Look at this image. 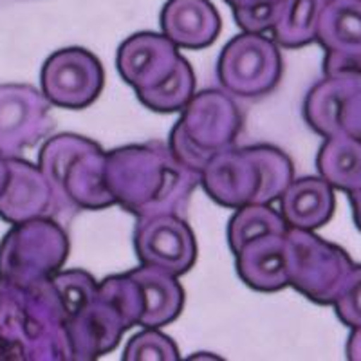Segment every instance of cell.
<instances>
[{"label": "cell", "mask_w": 361, "mask_h": 361, "mask_svg": "<svg viewBox=\"0 0 361 361\" xmlns=\"http://www.w3.org/2000/svg\"><path fill=\"white\" fill-rule=\"evenodd\" d=\"M107 186L116 204L135 219L185 217L201 172L177 159L166 141L125 145L107 152Z\"/></svg>", "instance_id": "1"}, {"label": "cell", "mask_w": 361, "mask_h": 361, "mask_svg": "<svg viewBox=\"0 0 361 361\" xmlns=\"http://www.w3.org/2000/svg\"><path fill=\"white\" fill-rule=\"evenodd\" d=\"M293 179V161L273 145L233 147L212 157L201 172L206 195L230 209L279 202Z\"/></svg>", "instance_id": "2"}, {"label": "cell", "mask_w": 361, "mask_h": 361, "mask_svg": "<svg viewBox=\"0 0 361 361\" xmlns=\"http://www.w3.org/2000/svg\"><path fill=\"white\" fill-rule=\"evenodd\" d=\"M37 164L49 180L56 208L94 212L116 204L105 177L107 152L85 135H53L40 148Z\"/></svg>", "instance_id": "3"}, {"label": "cell", "mask_w": 361, "mask_h": 361, "mask_svg": "<svg viewBox=\"0 0 361 361\" xmlns=\"http://www.w3.org/2000/svg\"><path fill=\"white\" fill-rule=\"evenodd\" d=\"M179 114L166 143L177 159L197 172L212 157L235 147L244 125L235 96L224 89L195 92Z\"/></svg>", "instance_id": "4"}, {"label": "cell", "mask_w": 361, "mask_h": 361, "mask_svg": "<svg viewBox=\"0 0 361 361\" xmlns=\"http://www.w3.org/2000/svg\"><path fill=\"white\" fill-rule=\"evenodd\" d=\"M69 250L66 230L53 219L13 224L0 240V280L15 288H31L62 269Z\"/></svg>", "instance_id": "5"}, {"label": "cell", "mask_w": 361, "mask_h": 361, "mask_svg": "<svg viewBox=\"0 0 361 361\" xmlns=\"http://www.w3.org/2000/svg\"><path fill=\"white\" fill-rule=\"evenodd\" d=\"M215 73L231 96L259 99L269 96L282 82L283 58L279 44L266 33L243 31L222 47Z\"/></svg>", "instance_id": "6"}, {"label": "cell", "mask_w": 361, "mask_h": 361, "mask_svg": "<svg viewBox=\"0 0 361 361\" xmlns=\"http://www.w3.org/2000/svg\"><path fill=\"white\" fill-rule=\"evenodd\" d=\"M289 288L320 305H333L353 269L341 247L327 243L314 231L289 228Z\"/></svg>", "instance_id": "7"}, {"label": "cell", "mask_w": 361, "mask_h": 361, "mask_svg": "<svg viewBox=\"0 0 361 361\" xmlns=\"http://www.w3.org/2000/svg\"><path fill=\"white\" fill-rule=\"evenodd\" d=\"M105 87V71L85 47H63L47 56L40 71V90L56 109L83 111Z\"/></svg>", "instance_id": "8"}, {"label": "cell", "mask_w": 361, "mask_h": 361, "mask_svg": "<svg viewBox=\"0 0 361 361\" xmlns=\"http://www.w3.org/2000/svg\"><path fill=\"white\" fill-rule=\"evenodd\" d=\"M53 105L40 89L27 83L0 85V154L18 157L53 128Z\"/></svg>", "instance_id": "9"}, {"label": "cell", "mask_w": 361, "mask_h": 361, "mask_svg": "<svg viewBox=\"0 0 361 361\" xmlns=\"http://www.w3.org/2000/svg\"><path fill=\"white\" fill-rule=\"evenodd\" d=\"M134 250L140 264L154 266L180 276L197 262V240L185 217L154 215L137 219Z\"/></svg>", "instance_id": "10"}, {"label": "cell", "mask_w": 361, "mask_h": 361, "mask_svg": "<svg viewBox=\"0 0 361 361\" xmlns=\"http://www.w3.org/2000/svg\"><path fill=\"white\" fill-rule=\"evenodd\" d=\"M130 327L127 312L98 288L92 302L66 324L71 360H96L111 353Z\"/></svg>", "instance_id": "11"}, {"label": "cell", "mask_w": 361, "mask_h": 361, "mask_svg": "<svg viewBox=\"0 0 361 361\" xmlns=\"http://www.w3.org/2000/svg\"><path fill=\"white\" fill-rule=\"evenodd\" d=\"M180 49L163 33L140 31L121 42L116 53V69L134 90L150 89L172 74Z\"/></svg>", "instance_id": "12"}, {"label": "cell", "mask_w": 361, "mask_h": 361, "mask_svg": "<svg viewBox=\"0 0 361 361\" xmlns=\"http://www.w3.org/2000/svg\"><path fill=\"white\" fill-rule=\"evenodd\" d=\"M8 183L0 192V219L20 224L31 219L47 217L56 209L54 193L38 164L18 157H8Z\"/></svg>", "instance_id": "13"}, {"label": "cell", "mask_w": 361, "mask_h": 361, "mask_svg": "<svg viewBox=\"0 0 361 361\" xmlns=\"http://www.w3.org/2000/svg\"><path fill=\"white\" fill-rule=\"evenodd\" d=\"M235 269L244 286L257 293L289 288V246L283 235H264L235 255Z\"/></svg>", "instance_id": "14"}, {"label": "cell", "mask_w": 361, "mask_h": 361, "mask_svg": "<svg viewBox=\"0 0 361 361\" xmlns=\"http://www.w3.org/2000/svg\"><path fill=\"white\" fill-rule=\"evenodd\" d=\"M159 24L161 33L186 51L212 47L222 31L221 15L209 0H166Z\"/></svg>", "instance_id": "15"}, {"label": "cell", "mask_w": 361, "mask_h": 361, "mask_svg": "<svg viewBox=\"0 0 361 361\" xmlns=\"http://www.w3.org/2000/svg\"><path fill=\"white\" fill-rule=\"evenodd\" d=\"M279 212L288 228L314 231L334 214V188L322 177H295L279 199Z\"/></svg>", "instance_id": "16"}, {"label": "cell", "mask_w": 361, "mask_h": 361, "mask_svg": "<svg viewBox=\"0 0 361 361\" xmlns=\"http://www.w3.org/2000/svg\"><path fill=\"white\" fill-rule=\"evenodd\" d=\"M141 293L140 327L161 329L176 322L185 307V289L179 276L154 266H145L130 271Z\"/></svg>", "instance_id": "17"}, {"label": "cell", "mask_w": 361, "mask_h": 361, "mask_svg": "<svg viewBox=\"0 0 361 361\" xmlns=\"http://www.w3.org/2000/svg\"><path fill=\"white\" fill-rule=\"evenodd\" d=\"M356 87L361 85L334 76H325L322 82L316 83L304 102V118L309 127L322 137L343 134L341 114L345 102Z\"/></svg>", "instance_id": "18"}, {"label": "cell", "mask_w": 361, "mask_h": 361, "mask_svg": "<svg viewBox=\"0 0 361 361\" xmlns=\"http://www.w3.org/2000/svg\"><path fill=\"white\" fill-rule=\"evenodd\" d=\"M316 42L327 53L361 54V0H327Z\"/></svg>", "instance_id": "19"}, {"label": "cell", "mask_w": 361, "mask_h": 361, "mask_svg": "<svg viewBox=\"0 0 361 361\" xmlns=\"http://www.w3.org/2000/svg\"><path fill=\"white\" fill-rule=\"evenodd\" d=\"M322 179L336 190L350 193L361 188V140L349 134L325 137L316 157Z\"/></svg>", "instance_id": "20"}, {"label": "cell", "mask_w": 361, "mask_h": 361, "mask_svg": "<svg viewBox=\"0 0 361 361\" xmlns=\"http://www.w3.org/2000/svg\"><path fill=\"white\" fill-rule=\"evenodd\" d=\"M0 360H35L24 289L0 280Z\"/></svg>", "instance_id": "21"}, {"label": "cell", "mask_w": 361, "mask_h": 361, "mask_svg": "<svg viewBox=\"0 0 361 361\" xmlns=\"http://www.w3.org/2000/svg\"><path fill=\"white\" fill-rule=\"evenodd\" d=\"M327 0H283L271 38L280 49H300L316 40L320 15Z\"/></svg>", "instance_id": "22"}, {"label": "cell", "mask_w": 361, "mask_h": 361, "mask_svg": "<svg viewBox=\"0 0 361 361\" xmlns=\"http://www.w3.org/2000/svg\"><path fill=\"white\" fill-rule=\"evenodd\" d=\"M195 94V73L185 56H180L170 76L150 89L135 90V98L148 111L176 114L188 105Z\"/></svg>", "instance_id": "23"}, {"label": "cell", "mask_w": 361, "mask_h": 361, "mask_svg": "<svg viewBox=\"0 0 361 361\" xmlns=\"http://www.w3.org/2000/svg\"><path fill=\"white\" fill-rule=\"evenodd\" d=\"M288 224L273 204H246L235 209L228 221L226 238L231 253L237 255L247 243L264 235L288 233Z\"/></svg>", "instance_id": "24"}, {"label": "cell", "mask_w": 361, "mask_h": 361, "mask_svg": "<svg viewBox=\"0 0 361 361\" xmlns=\"http://www.w3.org/2000/svg\"><path fill=\"white\" fill-rule=\"evenodd\" d=\"M49 280L62 304L67 322L78 314L87 304H90L98 293V282L92 279V275L82 269H60L49 276Z\"/></svg>", "instance_id": "25"}, {"label": "cell", "mask_w": 361, "mask_h": 361, "mask_svg": "<svg viewBox=\"0 0 361 361\" xmlns=\"http://www.w3.org/2000/svg\"><path fill=\"white\" fill-rule=\"evenodd\" d=\"M180 357L176 341L159 329L143 327L127 341L123 361H177Z\"/></svg>", "instance_id": "26"}, {"label": "cell", "mask_w": 361, "mask_h": 361, "mask_svg": "<svg viewBox=\"0 0 361 361\" xmlns=\"http://www.w3.org/2000/svg\"><path fill=\"white\" fill-rule=\"evenodd\" d=\"M235 22L247 33H267L280 15L283 0H224Z\"/></svg>", "instance_id": "27"}, {"label": "cell", "mask_w": 361, "mask_h": 361, "mask_svg": "<svg viewBox=\"0 0 361 361\" xmlns=\"http://www.w3.org/2000/svg\"><path fill=\"white\" fill-rule=\"evenodd\" d=\"M333 305L347 327H361V266H353Z\"/></svg>", "instance_id": "28"}, {"label": "cell", "mask_w": 361, "mask_h": 361, "mask_svg": "<svg viewBox=\"0 0 361 361\" xmlns=\"http://www.w3.org/2000/svg\"><path fill=\"white\" fill-rule=\"evenodd\" d=\"M325 76L345 78L361 85V54L327 53L324 60Z\"/></svg>", "instance_id": "29"}, {"label": "cell", "mask_w": 361, "mask_h": 361, "mask_svg": "<svg viewBox=\"0 0 361 361\" xmlns=\"http://www.w3.org/2000/svg\"><path fill=\"white\" fill-rule=\"evenodd\" d=\"M341 127H343V134L361 140V87H356L345 102Z\"/></svg>", "instance_id": "30"}, {"label": "cell", "mask_w": 361, "mask_h": 361, "mask_svg": "<svg viewBox=\"0 0 361 361\" xmlns=\"http://www.w3.org/2000/svg\"><path fill=\"white\" fill-rule=\"evenodd\" d=\"M347 357L353 361H361V327L353 329V334L347 341Z\"/></svg>", "instance_id": "31"}, {"label": "cell", "mask_w": 361, "mask_h": 361, "mask_svg": "<svg viewBox=\"0 0 361 361\" xmlns=\"http://www.w3.org/2000/svg\"><path fill=\"white\" fill-rule=\"evenodd\" d=\"M349 195H350V204H353L354 222H356L357 230L361 231V188L354 190V192H350Z\"/></svg>", "instance_id": "32"}, {"label": "cell", "mask_w": 361, "mask_h": 361, "mask_svg": "<svg viewBox=\"0 0 361 361\" xmlns=\"http://www.w3.org/2000/svg\"><path fill=\"white\" fill-rule=\"evenodd\" d=\"M9 169H8V157L0 154V192L4 190L6 183H8Z\"/></svg>", "instance_id": "33"}]
</instances>
